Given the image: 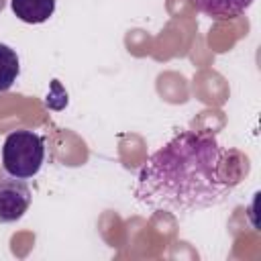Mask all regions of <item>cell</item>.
I'll return each instance as SVG.
<instances>
[{
    "label": "cell",
    "instance_id": "1",
    "mask_svg": "<svg viewBox=\"0 0 261 261\" xmlns=\"http://www.w3.org/2000/svg\"><path fill=\"white\" fill-rule=\"evenodd\" d=\"M237 151L206 130H181L147 157L137 173L135 198L155 212L188 214L212 208L241 181Z\"/></svg>",
    "mask_w": 261,
    "mask_h": 261
},
{
    "label": "cell",
    "instance_id": "2",
    "mask_svg": "<svg viewBox=\"0 0 261 261\" xmlns=\"http://www.w3.org/2000/svg\"><path fill=\"white\" fill-rule=\"evenodd\" d=\"M45 161V139L29 128L12 130L2 145V165L8 175L35 177Z\"/></svg>",
    "mask_w": 261,
    "mask_h": 261
},
{
    "label": "cell",
    "instance_id": "3",
    "mask_svg": "<svg viewBox=\"0 0 261 261\" xmlns=\"http://www.w3.org/2000/svg\"><path fill=\"white\" fill-rule=\"evenodd\" d=\"M33 200L31 188L24 179L14 175L0 177V222H16L24 216Z\"/></svg>",
    "mask_w": 261,
    "mask_h": 261
},
{
    "label": "cell",
    "instance_id": "4",
    "mask_svg": "<svg viewBox=\"0 0 261 261\" xmlns=\"http://www.w3.org/2000/svg\"><path fill=\"white\" fill-rule=\"evenodd\" d=\"M192 6L214 18V20H228V18H237L241 14H245L249 10V6L253 4V0H190Z\"/></svg>",
    "mask_w": 261,
    "mask_h": 261
},
{
    "label": "cell",
    "instance_id": "5",
    "mask_svg": "<svg viewBox=\"0 0 261 261\" xmlns=\"http://www.w3.org/2000/svg\"><path fill=\"white\" fill-rule=\"evenodd\" d=\"M10 8L18 20L29 24H41L55 12V0H10Z\"/></svg>",
    "mask_w": 261,
    "mask_h": 261
},
{
    "label": "cell",
    "instance_id": "6",
    "mask_svg": "<svg viewBox=\"0 0 261 261\" xmlns=\"http://www.w3.org/2000/svg\"><path fill=\"white\" fill-rule=\"evenodd\" d=\"M20 73V61L12 47L0 43V92H6L12 88Z\"/></svg>",
    "mask_w": 261,
    "mask_h": 261
}]
</instances>
